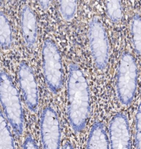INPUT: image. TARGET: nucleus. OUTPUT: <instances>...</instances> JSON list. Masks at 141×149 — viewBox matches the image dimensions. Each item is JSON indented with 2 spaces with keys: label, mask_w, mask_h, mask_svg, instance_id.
Returning a JSON list of instances; mask_svg holds the SVG:
<instances>
[{
  "label": "nucleus",
  "mask_w": 141,
  "mask_h": 149,
  "mask_svg": "<svg viewBox=\"0 0 141 149\" xmlns=\"http://www.w3.org/2000/svg\"><path fill=\"white\" fill-rule=\"evenodd\" d=\"M67 97L69 122L75 133H81L85 128L90 112V93L85 75L73 63L69 68Z\"/></svg>",
  "instance_id": "obj_1"
},
{
  "label": "nucleus",
  "mask_w": 141,
  "mask_h": 149,
  "mask_svg": "<svg viewBox=\"0 0 141 149\" xmlns=\"http://www.w3.org/2000/svg\"><path fill=\"white\" fill-rule=\"evenodd\" d=\"M1 102L7 120L16 136L23 133L24 114L18 91L10 76L5 71H1Z\"/></svg>",
  "instance_id": "obj_2"
},
{
  "label": "nucleus",
  "mask_w": 141,
  "mask_h": 149,
  "mask_svg": "<svg viewBox=\"0 0 141 149\" xmlns=\"http://www.w3.org/2000/svg\"><path fill=\"white\" fill-rule=\"evenodd\" d=\"M138 70L136 60L128 52L122 54L117 74L116 90L119 100L125 106L131 104L137 88Z\"/></svg>",
  "instance_id": "obj_3"
},
{
  "label": "nucleus",
  "mask_w": 141,
  "mask_h": 149,
  "mask_svg": "<svg viewBox=\"0 0 141 149\" xmlns=\"http://www.w3.org/2000/svg\"><path fill=\"white\" fill-rule=\"evenodd\" d=\"M42 67L47 87L53 93H57L63 85V70L61 56L56 44L47 39L42 50Z\"/></svg>",
  "instance_id": "obj_4"
},
{
  "label": "nucleus",
  "mask_w": 141,
  "mask_h": 149,
  "mask_svg": "<svg viewBox=\"0 0 141 149\" xmlns=\"http://www.w3.org/2000/svg\"><path fill=\"white\" fill-rule=\"evenodd\" d=\"M88 39L95 66L103 70L109 61V44L104 27L97 17H94L89 22Z\"/></svg>",
  "instance_id": "obj_5"
},
{
  "label": "nucleus",
  "mask_w": 141,
  "mask_h": 149,
  "mask_svg": "<svg viewBox=\"0 0 141 149\" xmlns=\"http://www.w3.org/2000/svg\"><path fill=\"white\" fill-rule=\"evenodd\" d=\"M40 135L44 149H60L61 132L56 111L51 107L44 109L40 119Z\"/></svg>",
  "instance_id": "obj_6"
},
{
  "label": "nucleus",
  "mask_w": 141,
  "mask_h": 149,
  "mask_svg": "<svg viewBox=\"0 0 141 149\" xmlns=\"http://www.w3.org/2000/svg\"><path fill=\"white\" fill-rule=\"evenodd\" d=\"M19 82L24 99L28 109L36 112L39 105V93L34 72L26 62L22 61L19 66Z\"/></svg>",
  "instance_id": "obj_7"
},
{
  "label": "nucleus",
  "mask_w": 141,
  "mask_h": 149,
  "mask_svg": "<svg viewBox=\"0 0 141 149\" xmlns=\"http://www.w3.org/2000/svg\"><path fill=\"white\" fill-rule=\"evenodd\" d=\"M111 149H131V133L127 117L117 113L112 118L109 125Z\"/></svg>",
  "instance_id": "obj_8"
},
{
  "label": "nucleus",
  "mask_w": 141,
  "mask_h": 149,
  "mask_svg": "<svg viewBox=\"0 0 141 149\" xmlns=\"http://www.w3.org/2000/svg\"><path fill=\"white\" fill-rule=\"evenodd\" d=\"M21 27L25 43L28 47H33L37 42V19L34 12L27 6L23 8L21 12Z\"/></svg>",
  "instance_id": "obj_9"
},
{
  "label": "nucleus",
  "mask_w": 141,
  "mask_h": 149,
  "mask_svg": "<svg viewBox=\"0 0 141 149\" xmlns=\"http://www.w3.org/2000/svg\"><path fill=\"white\" fill-rule=\"evenodd\" d=\"M87 149H110L108 134L103 123L95 122L92 127Z\"/></svg>",
  "instance_id": "obj_10"
},
{
  "label": "nucleus",
  "mask_w": 141,
  "mask_h": 149,
  "mask_svg": "<svg viewBox=\"0 0 141 149\" xmlns=\"http://www.w3.org/2000/svg\"><path fill=\"white\" fill-rule=\"evenodd\" d=\"M0 149H15L10 128L2 111L0 117Z\"/></svg>",
  "instance_id": "obj_11"
},
{
  "label": "nucleus",
  "mask_w": 141,
  "mask_h": 149,
  "mask_svg": "<svg viewBox=\"0 0 141 149\" xmlns=\"http://www.w3.org/2000/svg\"><path fill=\"white\" fill-rule=\"evenodd\" d=\"M0 43L2 48L7 50L12 43V34L10 24L3 12L0 14Z\"/></svg>",
  "instance_id": "obj_12"
},
{
  "label": "nucleus",
  "mask_w": 141,
  "mask_h": 149,
  "mask_svg": "<svg viewBox=\"0 0 141 149\" xmlns=\"http://www.w3.org/2000/svg\"><path fill=\"white\" fill-rule=\"evenodd\" d=\"M131 35L132 43L136 53L141 58V16L135 15L131 21Z\"/></svg>",
  "instance_id": "obj_13"
},
{
  "label": "nucleus",
  "mask_w": 141,
  "mask_h": 149,
  "mask_svg": "<svg viewBox=\"0 0 141 149\" xmlns=\"http://www.w3.org/2000/svg\"><path fill=\"white\" fill-rule=\"evenodd\" d=\"M107 15L113 23H118L122 17V8L119 1H108L105 2Z\"/></svg>",
  "instance_id": "obj_14"
},
{
  "label": "nucleus",
  "mask_w": 141,
  "mask_h": 149,
  "mask_svg": "<svg viewBox=\"0 0 141 149\" xmlns=\"http://www.w3.org/2000/svg\"><path fill=\"white\" fill-rule=\"evenodd\" d=\"M77 10L76 1H60V11L63 18L66 21L71 20Z\"/></svg>",
  "instance_id": "obj_15"
},
{
  "label": "nucleus",
  "mask_w": 141,
  "mask_h": 149,
  "mask_svg": "<svg viewBox=\"0 0 141 149\" xmlns=\"http://www.w3.org/2000/svg\"><path fill=\"white\" fill-rule=\"evenodd\" d=\"M135 128L136 149H141V101L136 113Z\"/></svg>",
  "instance_id": "obj_16"
},
{
  "label": "nucleus",
  "mask_w": 141,
  "mask_h": 149,
  "mask_svg": "<svg viewBox=\"0 0 141 149\" xmlns=\"http://www.w3.org/2000/svg\"><path fill=\"white\" fill-rule=\"evenodd\" d=\"M23 149H39V148L34 139L31 135H29L24 140Z\"/></svg>",
  "instance_id": "obj_17"
},
{
  "label": "nucleus",
  "mask_w": 141,
  "mask_h": 149,
  "mask_svg": "<svg viewBox=\"0 0 141 149\" xmlns=\"http://www.w3.org/2000/svg\"><path fill=\"white\" fill-rule=\"evenodd\" d=\"M50 1H39V3H40V5L43 9H47V7L49 6Z\"/></svg>",
  "instance_id": "obj_18"
},
{
  "label": "nucleus",
  "mask_w": 141,
  "mask_h": 149,
  "mask_svg": "<svg viewBox=\"0 0 141 149\" xmlns=\"http://www.w3.org/2000/svg\"><path fill=\"white\" fill-rule=\"evenodd\" d=\"M74 149L73 148V146L69 143H66L64 144V145L63 146V149Z\"/></svg>",
  "instance_id": "obj_19"
}]
</instances>
